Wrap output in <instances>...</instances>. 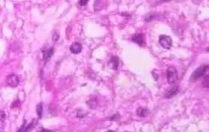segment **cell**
I'll list each match as a JSON object with an SVG mask.
<instances>
[{"label": "cell", "instance_id": "7a4b0ae2", "mask_svg": "<svg viewBox=\"0 0 209 132\" xmlns=\"http://www.w3.org/2000/svg\"><path fill=\"white\" fill-rule=\"evenodd\" d=\"M166 77H167L168 82L171 85H173L178 81V71L174 66H169V69L167 70V72H166Z\"/></svg>", "mask_w": 209, "mask_h": 132}, {"label": "cell", "instance_id": "52a82bcc", "mask_svg": "<svg viewBox=\"0 0 209 132\" xmlns=\"http://www.w3.org/2000/svg\"><path fill=\"white\" fill-rule=\"evenodd\" d=\"M133 41L135 43L138 44L139 46H143V43H144V39H143V35L142 34H136V35H134V36L133 37Z\"/></svg>", "mask_w": 209, "mask_h": 132}, {"label": "cell", "instance_id": "5b68a950", "mask_svg": "<svg viewBox=\"0 0 209 132\" xmlns=\"http://www.w3.org/2000/svg\"><path fill=\"white\" fill-rule=\"evenodd\" d=\"M7 83L9 84V85L13 87V88L17 87L19 84L18 76L15 74L9 75V76L7 77Z\"/></svg>", "mask_w": 209, "mask_h": 132}, {"label": "cell", "instance_id": "4fadbf2b", "mask_svg": "<svg viewBox=\"0 0 209 132\" xmlns=\"http://www.w3.org/2000/svg\"><path fill=\"white\" fill-rule=\"evenodd\" d=\"M78 3L80 4V5H82V6H83V5H86L88 3V1H87V0H84H84H81V1H79Z\"/></svg>", "mask_w": 209, "mask_h": 132}, {"label": "cell", "instance_id": "8992f818", "mask_svg": "<svg viewBox=\"0 0 209 132\" xmlns=\"http://www.w3.org/2000/svg\"><path fill=\"white\" fill-rule=\"evenodd\" d=\"M70 51L73 54H79L82 51V46L79 42H74L71 46Z\"/></svg>", "mask_w": 209, "mask_h": 132}, {"label": "cell", "instance_id": "9a60e30c", "mask_svg": "<svg viewBox=\"0 0 209 132\" xmlns=\"http://www.w3.org/2000/svg\"><path fill=\"white\" fill-rule=\"evenodd\" d=\"M207 51H208V52H209V47L207 48Z\"/></svg>", "mask_w": 209, "mask_h": 132}, {"label": "cell", "instance_id": "5bb4252c", "mask_svg": "<svg viewBox=\"0 0 209 132\" xmlns=\"http://www.w3.org/2000/svg\"><path fill=\"white\" fill-rule=\"evenodd\" d=\"M107 132H114V131H108Z\"/></svg>", "mask_w": 209, "mask_h": 132}, {"label": "cell", "instance_id": "8fae6325", "mask_svg": "<svg viewBox=\"0 0 209 132\" xmlns=\"http://www.w3.org/2000/svg\"><path fill=\"white\" fill-rule=\"evenodd\" d=\"M202 84V86L204 87V88H209V74L206 75V76L203 78Z\"/></svg>", "mask_w": 209, "mask_h": 132}, {"label": "cell", "instance_id": "7c38bea8", "mask_svg": "<svg viewBox=\"0 0 209 132\" xmlns=\"http://www.w3.org/2000/svg\"><path fill=\"white\" fill-rule=\"evenodd\" d=\"M36 112H37V114L38 116V117L42 118V113H43V107H42V103H39V104L37 106Z\"/></svg>", "mask_w": 209, "mask_h": 132}, {"label": "cell", "instance_id": "ba28073f", "mask_svg": "<svg viewBox=\"0 0 209 132\" xmlns=\"http://www.w3.org/2000/svg\"><path fill=\"white\" fill-rule=\"evenodd\" d=\"M54 54V49L53 48H50V49L46 50V51H44V54H43V59L44 60V62H47L49 60L50 58L52 57Z\"/></svg>", "mask_w": 209, "mask_h": 132}, {"label": "cell", "instance_id": "3957f363", "mask_svg": "<svg viewBox=\"0 0 209 132\" xmlns=\"http://www.w3.org/2000/svg\"><path fill=\"white\" fill-rule=\"evenodd\" d=\"M159 42L160 45L166 49H169L172 47V40L170 36L166 35L160 36L159 38Z\"/></svg>", "mask_w": 209, "mask_h": 132}, {"label": "cell", "instance_id": "277c9868", "mask_svg": "<svg viewBox=\"0 0 209 132\" xmlns=\"http://www.w3.org/2000/svg\"><path fill=\"white\" fill-rule=\"evenodd\" d=\"M180 91V88L178 86V85H174V86L170 88L169 89H168L167 91H166V93L164 94L165 97L166 98H171L174 95L178 94Z\"/></svg>", "mask_w": 209, "mask_h": 132}, {"label": "cell", "instance_id": "6da1fadb", "mask_svg": "<svg viewBox=\"0 0 209 132\" xmlns=\"http://www.w3.org/2000/svg\"><path fill=\"white\" fill-rule=\"evenodd\" d=\"M208 69V65H202V66H200L193 71V72L191 74L190 80L192 81V82H194V81L199 79V78L202 77L205 74V72H207Z\"/></svg>", "mask_w": 209, "mask_h": 132}, {"label": "cell", "instance_id": "9c48e42d", "mask_svg": "<svg viewBox=\"0 0 209 132\" xmlns=\"http://www.w3.org/2000/svg\"><path fill=\"white\" fill-rule=\"evenodd\" d=\"M147 113H148V111L145 108L140 107L137 109V114H138V116H141V117H145V116H147Z\"/></svg>", "mask_w": 209, "mask_h": 132}, {"label": "cell", "instance_id": "30bf717a", "mask_svg": "<svg viewBox=\"0 0 209 132\" xmlns=\"http://www.w3.org/2000/svg\"><path fill=\"white\" fill-rule=\"evenodd\" d=\"M111 62L112 63V65H113V68L114 70H117L119 66V60L117 57H113V58L111 59Z\"/></svg>", "mask_w": 209, "mask_h": 132}]
</instances>
